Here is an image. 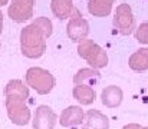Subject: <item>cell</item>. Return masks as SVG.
<instances>
[{"instance_id":"1","label":"cell","mask_w":148,"mask_h":129,"mask_svg":"<svg viewBox=\"0 0 148 129\" xmlns=\"http://www.w3.org/2000/svg\"><path fill=\"white\" fill-rule=\"evenodd\" d=\"M45 33L33 23L25 26L20 32V50L29 59H38L46 52Z\"/></svg>"},{"instance_id":"2","label":"cell","mask_w":148,"mask_h":129,"mask_svg":"<svg viewBox=\"0 0 148 129\" xmlns=\"http://www.w3.org/2000/svg\"><path fill=\"white\" fill-rule=\"evenodd\" d=\"M25 79H26V85L35 89L39 95H48L49 92H52L56 83L55 76L49 70L43 68H38V66L29 68Z\"/></svg>"},{"instance_id":"3","label":"cell","mask_w":148,"mask_h":129,"mask_svg":"<svg viewBox=\"0 0 148 129\" xmlns=\"http://www.w3.org/2000/svg\"><path fill=\"white\" fill-rule=\"evenodd\" d=\"M78 55L92 66V69H102L108 65L106 52L91 39H85L78 44Z\"/></svg>"},{"instance_id":"4","label":"cell","mask_w":148,"mask_h":129,"mask_svg":"<svg viewBox=\"0 0 148 129\" xmlns=\"http://www.w3.org/2000/svg\"><path fill=\"white\" fill-rule=\"evenodd\" d=\"M114 26L118 29V32L124 36L131 35L134 30H137L135 17L132 14L131 6L127 3H122L116 7L114 14Z\"/></svg>"},{"instance_id":"5","label":"cell","mask_w":148,"mask_h":129,"mask_svg":"<svg viewBox=\"0 0 148 129\" xmlns=\"http://www.w3.org/2000/svg\"><path fill=\"white\" fill-rule=\"evenodd\" d=\"M9 119L19 126H25L30 121V109L25 103V100L19 99H6L4 102Z\"/></svg>"},{"instance_id":"6","label":"cell","mask_w":148,"mask_h":129,"mask_svg":"<svg viewBox=\"0 0 148 129\" xmlns=\"http://www.w3.org/2000/svg\"><path fill=\"white\" fill-rule=\"evenodd\" d=\"M66 33H68L71 40L79 43L85 40L88 33H89V23H88L86 19L82 17V14L78 9L73 10V14H72V17H71V20L66 26Z\"/></svg>"},{"instance_id":"7","label":"cell","mask_w":148,"mask_h":129,"mask_svg":"<svg viewBox=\"0 0 148 129\" xmlns=\"http://www.w3.org/2000/svg\"><path fill=\"white\" fill-rule=\"evenodd\" d=\"M33 0H12L7 14L16 23H23L33 16Z\"/></svg>"},{"instance_id":"8","label":"cell","mask_w":148,"mask_h":129,"mask_svg":"<svg viewBox=\"0 0 148 129\" xmlns=\"http://www.w3.org/2000/svg\"><path fill=\"white\" fill-rule=\"evenodd\" d=\"M58 121V115L48 105H40L36 108L32 126L33 129H53Z\"/></svg>"},{"instance_id":"9","label":"cell","mask_w":148,"mask_h":129,"mask_svg":"<svg viewBox=\"0 0 148 129\" xmlns=\"http://www.w3.org/2000/svg\"><path fill=\"white\" fill-rule=\"evenodd\" d=\"M82 122H85V112L82 111L81 106H73V105L63 109L59 118V124L63 128L78 126V125H82Z\"/></svg>"},{"instance_id":"10","label":"cell","mask_w":148,"mask_h":129,"mask_svg":"<svg viewBox=\"0 0 148 129\" xmlns=\"http://www.w3.org/2000/svg\"><path fill=\"white\" fill-rule=\"evenodd\" d=\"M4 96L6 99H19V100H26L29 98V86L25 85L19 79H13L7 82L4 86Z\"/></svg>"},{"instance_id":"11","label":"cell","mask_w":148,"mask_h":129,"mask_svg":"<svg viewBox=\"0 0 148 129\" xmlns=\"http://www.w3.org/2000/svg\"><path fill=\"white\" fill-rule=\"evenodd\" d=\"M122 98H124V93H122V89L119 86L111 85L106 86L103 90H102V95H101V100L102 103L106 106V108H116L122 103Z\"/></svg>"},{"instance_id":"12","label":"cell","mask_w":148,"mask_h":129,"mask_svg":"<svg viewBox=\"0 0 148 129\" xmlns=\"http://www.w3.org/2000/svg\"><path fill=\"white\" fill-rule=\"evenodd\" d=\"M84 128L85 129H108L109 128V121L99 111L91 109V111H88L85 113Z\"/></svg>"},{"instance_id":"13","label":"cell","mask_w":148,"mask_h":129,"mask_svg":"<svg viewBox=\"0 0 148 129\" xmlns=\"http://www.w3.org/2000/svg\"><path fill=\"white\" fill-rule=\"evenodd\" d=\"M101 81V73L97 69H79L73 76L75 85H85V86H97Z\"/></svg>"},{"instance_id":"14","label":"cell","mask_w":148,"mask_h":129,"mask_svg":"<svg viewBox=\"0 0 148 129\" xmlns=\"http://www.w3.org/2000/svg\"><path fill=\"white\" fill-rule=\"evenodd\" d=\"M50 9L55 17L65 20L68 17H72L75 6L72 0H52L50 1Z\"/></svg>"},{"instance_id":"15","label":"cell","mask_w":148,"mask_h":129,"mask_svg":"<svg viewBox=\"0 0 148 129\" xmlns=\"http://www.w3.org/2000/svg\"><path fill=\"white\" fill-rule=\"evenodd\" d=\"M128 65L135 72L148 70V47H141L130 56Z\"/></svg>"},{"instance_id":"16","label":"cell","mask_w":148,"mask_h":129,"mask_svg":"<svg viewBox=\"0 0 148 129\" xmlns=\"http://www.w3.org/2000/svg\"><path fill=\"white\" fill-rule=\"evenodd\" d=\"M73 98L81 103V105H91L95 102L97 99V92L94 87L85 85H75L73 90H72Z\"/></svg>"},{"instance_id":"17","label":"cell","mask_w":148,"mask_h":129,"mask_svg":"<svg viewBox=\"0 0 148 129\" xmlns=\"http://www.w3.org/2000/svg\"><path fill=\"white\" fill-rule=\"evenodd\" d=\"M112 1L109 0H89L88 1V12L92 16L97 17H105L112 10Z\"/></svg>"},{"instance_id":"18","label":"cell","mask_w":148,"mask_h":129,"mask_svg":"<svg viewBox=\"0 0 148 129\" xmlns=\"http://www.w3.org/2000/svg\"><path fill=\"white\" fill-rule=\"evenodd\" d=\"M32 23L36 25V26L45 33L46 38H50V35H52V22H50L48 17H38V19H35Z\"/></svg>"},{"instance_id":"19","label":"cell","mask_w":148,"mask_h":129,"mask_svg":"<svg viewBox=\"0 0 148 129\" xmlns=\"http://www.w3.org/2000/svg\"><path fill=\"white\" fill-rule=\"evenodd\" d=\"M135 39L140 43L148 44V22L141 23L135 30Z\"/></svg>"},{"instance_id":"20","label":"cell","mask_w":148,"mask_h":129,"mask_svg":"<svg viewBox=\"0 0 148 129\" xmlns=\"http://www.w3.org/2000/svg\"><path fill=\"white\" fill-rule=\"evenodd\" d=\"M122 129H143V126L138 125V124H128V125H125Z\"/></svg>"},{"instance_id":"21","label":"cell","mask_w":148,"mask_h":129,"mask_svg":"<svg viewBox=\"0 0 148 129\" xmlns=\"http://www.w3.org/2000/svg\"><path fill=\"white\" fill-rule=\"evenodd\" d=\"M1 30H3V13L0 10V35H1Z\"/></svg>"},{"instance_id":"22","label":"cell","mask_w":148,"mask_h":129,"mask_svg":"<svg viewBox=\"0 0 148 129\" xmlns=\"http://www.w3.org/2000/svg\"><path fill=\"white\" fill-rule=\"evenodd\" d=\"M9 0H0V6H6Z\"/></svg>"},{"instance_id":"23","label":"cell","mask_w":148,"mask_h":129,"mask_svg":"<svg viewBox=\"0 0 148 129\" xmlns=\"http://www.w3.org/2000/svg\"><path fill=\"white\" fill-rule=\"evenodd\" d=\"M143 129H148V126H143Z\"/></svg>"},{"instance_id":"24","label":"cell","mask_w":148,"mask_h":129,"mask_svg":"<svg viewBox=\"0 0 148 129\" xmlns=\"http://www.w3.org/2000/svg\"><path fill=\"white\" fill-rule=\"evenodd\" d=\"M109 1H112V3H114V1H115V0H109Z\"/></svg>"},{"instance_id":"25","label":"cell","mask_w":148,"mask_h":129,"mask_svg":"<svg viewBox=\"0 0 148 129\" xmlns=\"http://www.w3.org/2000/svg\"><path fill=\"white\" fill-rule=\"evenodd\" d=\"M82 129H85V128H82Z\"/></svg>"}]
</instances>
